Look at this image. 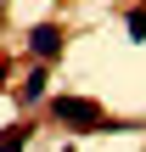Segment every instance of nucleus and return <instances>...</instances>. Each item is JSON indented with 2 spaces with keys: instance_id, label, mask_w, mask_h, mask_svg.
Masks as SVG:
<instances>
[{
  "instance_id": "3",
  "label": "nucleus",
  "mask_w": 146,
  "mask_h": 152,
  "mask_svg": "<svg viewBox=\"0 0 146 152\" xmlns=\"http://www.w3.org/2000/svg\"><path fill=\"white\" fill-rule=\"evenodd\" d=\"M17 96H23V102H39V96H45V68H34V73L23 79V90H17Z\"/></svg>"
},
{
  "instance_id": "4",
  "label": "nucleus",
  "mask_w": 146,
  "mask_h": 152,
  "mask_svg": "<svg viewBox=\"0 0 146 152\" xmlns=\"http://www.w3.org/2000/svg\"><path fill=\"white\" fill-rule=\"evenodd\" d=\"M23 147H28V124H11L0 135V152H23Z\"/></svg>"
},
{
  "instance_id": "2",
  "label": "nucleus",
  "mask_w": 146,
  "mask_h": 152,
  "mask_svg": "<svg viewBox=\"0 0 146 152\" xmlns=\"http://www.w3.org/2000/svg\"><path fill=\"white\" fill-rule=\"evenodd\" d=\"M28 45H34L39 62H51V56H62V28H56V23H39V28L28 34Z\"/></svg>"
},
{
  "instance_id": "6",
  "label": "nucleus",
  "mask_w": 146,
  "mask_h": 152,
  "mask_svg": "<svg viewBox=\"0 0 146 152\" xmlns=\"http://www.w3.org/2000/svg\"><path fill=\"white\" fill-rule=\"evenodd\" d=\"M0 85H6V56H0Z\"/></svg>"
},
{
  "instance_id": "5",
  "label": "nucleus",
  "mask_w": 146,
  "mask_h": 152,
  "mask_svg": "<svg viewBox=\"0 0 146 152\" xmlns=\"http://www.w3.org/2000/svg\"><path fill=\"white\" fill-rule=\"evenodd\" d=\"M129 39H135V45L146 39V6H141V11H129Z\"/></svg>"
},
{
  "instance_id": "1",
  "label": "nucleus",
  "mask_w": 146,
  "mask_h": 152,
  "mask_svg": "<svg viewBox=\"0 0 146 152\" xmlns=\"http://www.w3.org/2000/svg\"><path fill=\"white\" fill-rule=\"evenodd\" d=\"M56 118H62L68 130H101V124H107V113H101L90 96H56Z\"/></svg>"
}]
</instances>
